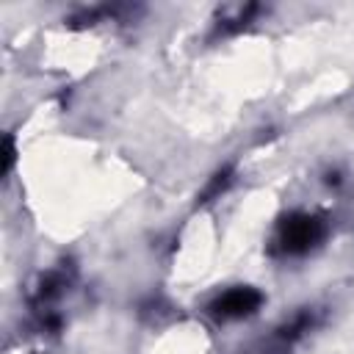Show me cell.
Masks as SVG:
<instances>
[{"instance_id":"obj_1","label":"cell","mask_w":354,"mask_h":354,"mask_svg":"<svg viewBox=\"0 0 354 354\" xmlns=\"http://www.w3.org/2000/svg\"><path fill=\"white\" fill-rule=\"evenodd\" d=\"M324 232H326V227L318 216L290 213L279 224V246H282L285 254H304L324 238Z\"/></svg>"},{"instance_id":"obj_2","label":"cell","mask_w":354,"mask_h":354,"mask_svg":"<svg viewBox=\"0 0 354 354\" xmlns=\"http://www.w3.org/2000/svg\"><path fill=\"white\" fill-rule=\"evenodd\" d=\"M260 304H263V293L257 288L238 285V288H230L221 296H216L213 304H210V313L216 318L230 321V318H246V315L257 313Z\"/></svg>"},{"instance_id":"obj_3","label":"cell","mask_w":354,"mask_h":354,"mask_svg":"<svg viewBox=\"0 0 354 354\" xmlns=\"http://www.w3.org/2000/svg\"><path fill=\"white\" fill-rule=\"evenodd\" d=\"M232 183V169L230 166H224L221 171H216L213 174V180L207 183V188L202 191V196H199V202H210V199H216L218 194H224L227 191V185Z\"/></svg>"},{"instance_id":"obj_4","label":"cell","mask_w":354,"mask_h":354,"mask_svg":"<svg viewBox=\"0 0 354 354\" xmlns=\"http://www.w3.org/2000/svg\"><path fill=\"white\" fill-rule=\"evenodd\" d=\"M11 163H14V144H11V138H6V171L11 169Z\"/></svg>"}]
</instances>
